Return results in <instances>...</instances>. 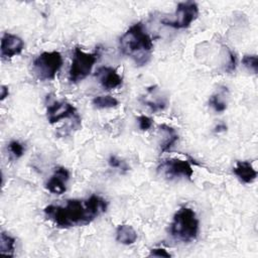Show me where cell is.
<instances>
[{
	"label": "cell",
	"mask_w": 258,
	"mask_h": 258,
	"mask_svg": "<svg viewBox=\"0 0 258 258\" xmlns=\"http://www.w3.org/2000/svg\"><path fill=\"white\" fill-rule=\"evenodd\" d=\"M100 56L99 51L86 52L80 47H75L73 59L69 71V80L77 84L86 79L92 72V69Z\"/></svg>",
	"instance_id": "277c9868"
},
{
	"label": "cell",
	"mask_w": 258,
	"mask_h": 258,
	"mask_svg": "<svg viewBox=\"0 0 258 258\" xmlns=\"http://www.w3.org/2000/svg\"><path fill=\"white\" fill-rule=\"evenodd\" d=\"M92 104L95 108L98 109H109V108H115L119 105V102L116 98L110 96V95H103V96H96L92 100Z\"/></svg>",
	"instance_id": "2e32d148"
},
{
	"label": "cell",
	"mask_w": 258,
	"mask_h": 258,
	"mask_svg": "<svg viewBox=\"0 0 258 258\" xmlns=\"http://www.w3.org/2000/svg\"><path fill=\"white\" fill-rule=\"evenodd\" d=\"M95 77L105 90H113L122 85L121 76L118 74L117 70L112 67H100L96 71Z\"/></svg>",
	"instance_id": "8fae6325"
},
{
	"label": "cell",
	"mask_w": 258,
	"mask_h": 258,
	"mask_svg": "<svg viewBox=\"0 0 258 258\" xmlns=\"http://www.w3.org/2000/svg\"><path fill=\"white\" fill-rule=\"evenodd\" d=\"M234 174L243 182L251 183L257 177V171L250 161H237L233 167Z\"/></svg>",
	"instance_id": "7c38bea8"
},
{
	"label": "cell",
	"mask_w": 258,
	"mask_h": 258,
	"mask_svg": "<svg viewBox=\"0 0 258 258\" xmlns=\"http://www.w3.org/2000/svg\"><path fill=\"white\" fill-rule=\"evenodd\" d=\"M46 115L50 124L57 123L62 119H72L79 116L76 107L66 100L49 102L46 106Z\"/></svg>",
	"instance_id": "ba28073f"
},
{
	"label": "cell",
	"mask_w": 258,
	"mask_h": 258,
	"mask_svg": "<svg viewBox=\"0 0 258 258\" xmlns=\"http://www.w3.org/2000/svg\"><path fill=\"white\" fill-rule=\"evenodd\" d=\"M159 130L164 135V139L160 144V150L161 152L168 151L173 146V144L178 140V134L176 133L175 129L166 124L159 125Z\"/></svg>",
	"instance_id": "5bb4252c"
},
{
	"label": "cell",
	"mask_w": 258,
	"mask_h": 258,
	"mask_svg": "<svg viewBox=\"0 0 258 258\" xmlns=\"http://www.w3.org/2000/svg\"><path fill=\"white\" fill-rule=\"evenodd\" d=\"M62 66V56L60 52L43 51L36 56L32 62V71L40 81L53 80Z\"/></svg>",
	"instance_id": "5b68a950"
},
{
	"label": "cell",
	"mask_w": 258,
	"mask_h": 258,
	"mask_svg": "<svg viewBox=\"0 0 258 258\" xmlns=\"http://www.w3.org/2000/svg\"><path fill=\"white\" fill-rule=\"evenodd\" d=\"M199 227L200 222L196 212L190 208L182 207L174 214L169 227V233L174 239L188 243L197 239Z\"/></svg>",
	"instance_id": "3957f363"
},
{
	"label": "cell",
	"mask_w": 258,
	"mask_h": 258,
	"mask_svg": "<svg viewBox=\"0 0 258 258\" xmlns=\"http://www.w3.org/2000/svg\"><path fill=\"white\" fill-rule=\"evenodd\" d=\"M227 130V125L224 124V123H220L218 125H216L215 129H214V132L215 133H221V132H225Z\"/></svg>",
	"instance_id": "484cf974"
},
{
	"label": "cell",
	"mask_w": 258,
	"mask_h": 258,
	"mask_svg": "<svg viewBox=\"0 0 258 258\" xmlns=\"http://www.w3.org/2000/svg\"><path fill=\"white\" fill-rule=\"evenodd\" d=\"M116 240L123 245H132L137 240V233L132 226L122 224L116 228Z\"/></svg>",
	"instance_id": "4fadbf2b"
},
{
	"label": "cell",
	"mask_w": 258,
	"mask_h": 258,
	"mask_svg": "<svg viewBox=\"0 0 258 258\" xmlns=\"http://www.w3.org/2000/svg\"><path fill=\"white\" fill-rule=\"evenodd\" d=\"M8 151L14 159H18L24 154L25 148L23 144L18 140H12L8 144Z\"/></svg>",
	"instance_id": "d6986e66"
},
{
	"label": "cell",
	"mask_w": 258,
	"mask_h": 258,
	"mask_svg": "<svg viewBox=\"0 0 258 258\" xmlns=\"http://www.w3.org/2000/svg\"><path fill=\"white\" fill-rule=\"evenodd\" d=\"M228 92L226 87H222V92L221 93H216L214 95H212L209 99V104L211 107H213V109L218 112V113H222L227 109V103L223 100L222 95Z\"/></svg>",
	"instance_id": "e0dca14e"
},
{
	"label": "cell",
	"mask_w": 258,
	"mask_h": 258,
	"mask_svg": "<svg viewBox=\"0 0 258 258\" xmlns=\"http://www.w3.org/2000/svg\"><path fill=\"white\" fill-rule=\"evenodd\" d=\"M137 121H138V126L140 128V130L142 131H146L148 130L152 124H153V119L146 116V115H141L137 118Z\"/></svg>",
	"instance_id": "44dd1931"
},
{
	"label": "cell",
	"mask_w": 258,
	"mask_h": 258,
	"mask_svg": "<svg viewBox=\"0 0 258 258\" xmlns=\"http://www.w3.org/2000/svg\"><path fill=\"white\" fill-rule=\"evenodd\" d=\"M70 179V172L63 166H57L50 178L45 183V188L55 195H61L67 190V182Z\"/></svg>",
	"instance_id": "30bf717a"
},
{
	"label": "cell",
	"mask_w": 258,
	"mask_h": 258,
	"mask_svg": "<svg viewBox=\"0 0 258 258\" xmlns=\"http://www.w3.org/2000/svg\"><path fill=\"white\" fill-rule=\"evenodd\" d=\"M9 95V90H8V87L2 85L1 86V89H0V100L3 101L5 98H7Z\"/></svg>",
	"instance_id": "d4e9b609"
},
{
	"label": "cell",
	"mask_w": 258,
	"mask_h": 258,
	"mask_svg": "<svg viewBox=\"0 0 258 258\" xmlns=\"http://www.w3.org/2000/svg\"><path fill=\"white\" fill-rule=\"evenodd\" d=\"M157 171L168 179L187 178L190 179L194 174V169L190 163L185 159L170 158L163 160L157 167Z\"/></svg>",
	"instance_id": "52a82bcc"
},
{
	"label": "cell",
	"mask_w": 258,
	"mask_h": 258,
	"mask_svg": "<svg viewBox=\"0 0 258 258\" xmlns=\"http://www.w3.org/2000/svg\"><path fill=\"white\" fill-rule=\"evenodd\" d=\"M15 251V239L8 233L2 231L0 234V253L13 257Z\"/></svg>",
	"instance_id": "9a60e30c"
},
{
	"label": "cell",
	"mask_w": 258,
	"mask_h": 258,
	"mask_svg": "<svg viewBox=\"0 0 258 258\" xmlns=\"http://www.w3.org/2000/svg\"><path fill=\"white\" fill-rule=\"evenodd\" d=\"M24 42L16 34L5 32L1 38V56L3 58H11L22 52Z\"/></svg>",
	"instance_id": "9c48e42d"
},
{
	"label": "cell",
	"mask_w": 258,
	"mask_h": 258,
	"mask_svg": "<svg viewBox=\"0 0 258 258\" xmlns=\"http://www.w3.org/2000/svg\"><path fill=\"white\" fill-rule=\"evenodd\" d=\"M149 256H154V257H166L169 258L171 255L168 253L164 248H153L150 250Z\"/></svg>",
	"instance_id": "cb8c5ba5"
},
{
	"label": "cell",
	"mask_w": 258,
	"mask_h": 258,
	"mask_svg": "<svg viewBox=\"0 0 258 258\" xmlns=\"http://www.w3.org/2000/svg\"><path fill=\"white\" fill-rule=\"evenodd\" d=\"M141 102L148 106L152 112H158V111H161L163 110L165 107H166V102L162 99V98H158V99H155V100H152V99H149L147 97H142L141 98Z\"/></svg>",
	"instance_id": "ac0fdd59"
},
{
	"label": "cell",
	"mask_w": 258,
	"mask_h": 258,
	"mask_svg": "<svg viewBox=\"0 0 258 258\" xmlns=\"http://www.w3.org/2000/svg\"><path fill=\"white\" fill-rule=\"evenodd\" d=\"M120 50L131 57L137 66L148 62L153 50V41L141 22L130 26L119 39Z\"/></svg>",
	"instance_id": "7a4b0ae2"
},
{
	"label": "cell",
	"mask_w": 258,
	"mask_h": 258,
	"mask_svg": "<svg viewBox=\"0 0 258 258\" xmlns=\"http://www.w3.org/2000/svg\"><path fill=\"white\" fill-rule=\"evenodd\" d=\"M107 201L97 195L85 200H68L64 206L48 205L44 208L45 217L59 228L86 226L107 211Z\"/></svg>",
	"instance_id": "6da1fadb"
},
{
	"label": "cell",
	"mask_w": 258,
	"mask_h": 258,
	"mask_svg": "<svg viewBox=\"0 0 258 258\" xmlns=\"http://www.w3.org/2000/svg\"><path fill=\"white\" fill-rule=\"evenodd\" d=\"M108 163L113 168H121L123 170H128L129 169L128 166L126 165V163L123 160H121L120 158H118L117 156H115V155H111L110 156V158L108 160Z\"/></svg>",
	"instance_id": "7402d4cb"
},
{
	"label": "cell",
	"mask_w": 258,
	"mask_h": 258,
	"mask_svg": "<svg viewBox=\"0 0 258 258\" xmlns=\"http://www.w3.org/2000/svg\"><path fill=\"white\" fill-rule=\"evenodd\" d=\"M199 16L198 4L194 1L180 2L170 18L161 19V23L176 29L188 27Z\"/></svg>",
	"instance_id": "8992f818"
},
{
	"label": "cell",
	"mask_w": 258,
	"mask_h": 258,
	"mask_svg": "<svg viewBox=\"0 0 258 258\" xmlns=\"http://www.w3.org/2000/svg\"><path fill=\"white\" fill-rule=\"evenodd\" d=\"M236 64H237V56H236V54L232 50H229V60H228V64H227L226 71L228 73L234 72L235 69H236Z\"/></svg>",
	"instance_id": "603a6c76"
},
{
	"label": "cell",
	"mask_w": 258,
	"mask_h": 258,
	"mask_svg": "<svg viewBox=\"0 0 258 258\" xmlns=\"http://www.w3.org/2000/svg\"><path fill=\"white\" fill-rule=\"evenodd\" d=\"M243 66L253 74L258 72V58L256 54H245L242 58Z\"/></svg>",
	"instance_id": "ffe728a7"
}]
</instances>
